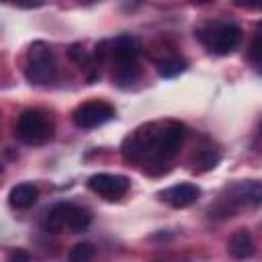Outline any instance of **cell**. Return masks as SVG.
<instances>
[{
    "label": "cell",
    "instance_id": "obj_1",
    "mask_svg": "<svg viewBox=\"0 0 262 262\" xmlns=\"http://www.w3.org/2000/svg\"><path fill=\"white\" fill-rule=\"evenodd\" d=\"M258 207L262 205V180L248 178V180H237L235 184L229 186L227 196L221 199L215 207H211V217H227L233 215L235 207Z\"/></svg>",
    "mask_w": 262,
    "mask_h": 262
},
{
    "label": "cell",
    "instance_id": "obj_2",
    "mask_svg": "<svg viewBox=\"0 0 262 262\" xmlns=\"http://www.w3.org/2000/svg\"><path fill=\"white\" fill-rule=\"evenodd\" d=\"M196 37L209 51H213L217 55H227L239 45L242 31L237 25H233L229 20H213V23H207L201 29H196Z\"/></svg>",
    "mask_w": 262,
    "mask_h": 262
},
{
    "label": "cell",
    "instance_id": "obj_3",
    "mask_svg": "<svg viewBox=\"0 0 262 262\" xmlns=\"http://www.w3.org/2000/svg\"><path fill=\"white\" fill-rule=\"evenodd\" d=\"M16 137L27 145H43L53 135V123L47 113L39 108H27L18 115L14 125Z\"/></svg>",
    "mask_w": 262,
    "mask_h": 262
},
{
    "label": "cell",
    "instance_id": "obj_4",
    "mask_svg": "<svg viewBox=\"0 0 262 262\" xmlns=\"http://www.w3.org/2000/svg\"><path fill=\"white\" fill-rule=\"evenodd\" d=\"M55 70H57V66H55V57H53L51 47L43 41L31 43L27 49V66H25L27 80L31 84L45 86V84L53 82Z\"/></svg>",
    "mask_w": 262,
    "mask_h": 262
},
{
    "label": "cell",
    "instance_id": "obj_5",
    "mask_svg": "<svg viewBox=\"0 0 262 262\" xmlns=\"http://www.w3.org/2000/svg\"><path fill=\"white\" fill-rule=\"evenodd\" d=\"M115 115H117V111L111 102L96 98V100H86V102L78 104L72 113V121L80 129H94V127H100L106 121L115 119Z\"/></svg>",
    "mask_w": 262,
    "mask_h": 262
},
{
    "label": "cell",
    "instance_id": "obj_6",
    "mask_svg": "<svg viewBox=\"0 0 262 262\" xmlns=\"http://www.w3.org/2000/svg\"><path fill=\"white\" fill-rule=\"evenodd\" d=\"M129 186H131V180L123 174L100 172V174H92L88 178V188L106 201H119L121 196L127 194Z\"/></svg>",
    "mask_w": 262,
    "mask_h": 262
},
{
    "label": "cell",
    "instance_id": "obj_7",
    "mask_svg": "<svg viewBox=\"0 0 262 262\" xmlns=\"http://www.w3.org/2000/svg\"><path fill=\"white\" fill-rule=\"evenodd\" d=\"M199 196H201V188L192 182H180V184H174L160 192V199L174 209H184V207L192 205Z\"/></svg>",
    "mask_w": 262,
    "mask_h": 262
},
{
    "label": "cell",
    "instance_id": "obj_8",
    "mask_svg": "<svg viewBox=\"0 0 262 262\" xmlns=\"http://www.w3.org/2000/svg\"><path fill=\"white\" fill-rule=\"evenodd\" d=\"M74 205L72 203H55L43 217L41 225L45 231L49 233H59L63 229H68V223H70V213H72Z\"/></svg>",
    "mask_w": 262,
    "mask_h": 262
},
{
    "label": "cell",
    "instance_id": "obj_9",
    "mask_svg": "<svg viewBox=\"0 0 262 262\" xmlns=\"http://www.w3.org/2000/svg\"><path fill=\"white\" fill-rule=\"evenodd\" d=\"M254 252H256V246H254L252 233L248 229H237L227 239V254L233 256V258H237V260L252 258Z\"/></svg>",
    "mask_w": 262,
    "mask_h": 262
},
{
    "label": "cell",
    "instance_id": "obj_10",
    "mask_svg": "<svg viewBox=\"0 0 262 262\" xmlns=\"http://www.w3.org/2000/svg\"><path fill=\"white\" fill-rule=\"evenodd\" d=\"M37 199H39V188L33 182L14 184L8 192V203L12 209H29L37 203Z\"/></svg>",
    "mask_w": 262,
    "mask_h": 262
},
{
    "label": "cell",
    "instance_id": "obj_11",
    "mask_svg": "<svg viewBox=\"0 0 262 262\" xmlns=\"http://www.w3.org/2000/svg\"><path fill=\"white\" fill-rule=\"evenodd\" d=\"M139 78V61L137 59H119L113 61V82L119 86H129Z\"/></svg>",
    "mask_w": 262,
    "mask_h": 262
},
{
    "label": "cell",
    "instance_id": "obj_12",
    "mask_svg": "<svg viewBox=\"0 0 262 262\" xmlns=\"http://www.w3.org/2000/svg\"><path fill=\"white\" fill-rule=\"evenodd\" d=\"M221 160V151L213 145H207V147H201L194 156H192V168L194 172H209L213 170Z\"/></svg>",
    "mask_w": 262,
    "mask_h": 262
},
{
    "label": "cell",
    "instance_id": "obj_13",
    "mask_svg": "<svg viewBox=\"0 0 262 262\" xmlns=\"http://www.w3.org/2000/svg\"><path fill=\"white\" fill-rule=\"evenodd\" d=\"M184 70H186V61L178 55H170L158 63V74L162 78H174V76L182 74Z\"/></svg>",
    "mask_w": 262,
    "mask_h": 262
},
{
    "label": "cell",
    "instance_id": "obj_14",
    "mask_svg": "<svg viewBox=\"0 0 262 262\" xmlns=\"http://www.w3.org/2000/svg\"><path fill=\"white\" fill-rule=\"evenodd\" d=\"M90 221H92V215H90L86 209H82V207L74 205V209H72V213H70L68 231H72V233H80V231L88 229Z\"/></svg>",
    "mask_w": 262,
    "mask_h": 262
},
{
    "label": "cell",
    "instance_id": "obj_15",
    "mask_svg": "<svg viewBox=\"0 0 262 262\" xmlns=\"http://www.w3.org/2000/svg\"><path fill=\"white\" fill-rule=\"evenodd\" d=\"M96 250L90 242H80L68 252V262H90L94 258Z\"/></svg>",
    "mask_w": 262,
    "mask_h": 262
},
{
    "label": "cell",
    "instance_id": "obj_16",
    "mask_svg": "<svg viewBox=\"0 0 262 262\" xmlns=\"http://www.w3.org/2000/svg\"><path fill=\"white\" fill-rule=\"evenodd\" d=\"M68 55H70V59H72L76 66H80V68H88V66H90V57H88L86 49H84L80 43H74V45H70V49H68Z\"/></svg>",
    "mask_w": 262,
    "mask_h": 262
},
{
    "label": "cell",
    "instance_id": "obj_17",
    "mask_svg": "<svg viewBox=\"0 0 262 262\" xmlns=\"http://www.w3.org/2000/svg\"><path fill=\"white\" fill-rule=\"evenodd\" d=\"M250 59H252V63L258 70H262V35H258L252 41V45H250Z\"/></svg>",
    "mask_w": 262,
    "mask_h": 262
},
{
    "label": "cell",
    "instance_id": "obj_18",
    "mask_svg": "<svg viewBox=\"0 0 262 262\" xmlns=\"http://www.w3.org/2000/svg\"><path fill=\"white\" fill-rule=\"evenodd\" d=\"M6 260L8 262H31V254L23 248H12V250H8Z\"/></svg>",
    "mask_w": 262,
    "mask_h": 262
},
{
    "label": "cell",
    "instance_id": "obj_19",
    "mask_svg": "<svg viewBox=\"0 0 262 262\" xmlns=\"http://www.w3.org/2000/svg\"><path fill=\"white\" fill-rule=\"evenodd\" d=\"M237 6H244V8H256V10H262V4H254V2H237Z\"/></svg>",
    "mask_w": 262,
    "mask_h": 262
}]
</instances>
